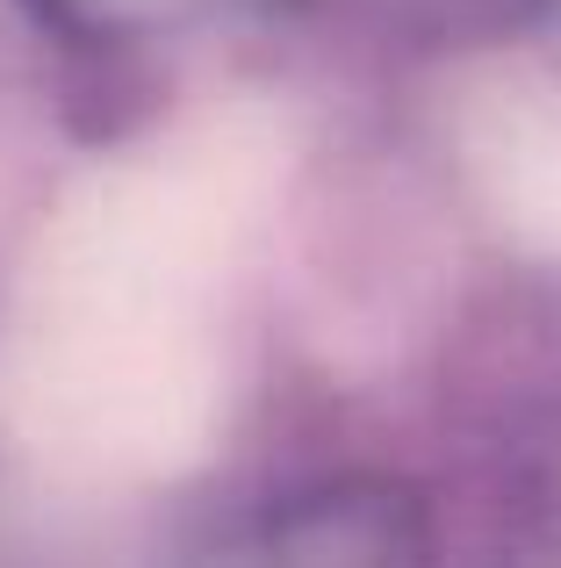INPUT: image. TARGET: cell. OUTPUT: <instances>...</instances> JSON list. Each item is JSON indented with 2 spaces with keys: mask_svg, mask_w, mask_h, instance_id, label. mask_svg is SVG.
I'll return each instance as SVG.
<instances>
[{
  "mask_svg": "<svg viewBox=\"0 0 561 568\" xmlns=\"http://www.w3.org/2000/svg\"><path fill=\"white\" fill-rule=\"evenodd\" d=\"M253 568H432V547L396 489H324L259 532Z\"/></svg>",
  "mask_w": 561,
  "mask_h": 568,
  "instance_id": "obj_1",
  "label": "cell"
}]
</instances>
